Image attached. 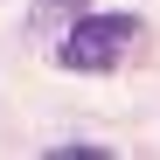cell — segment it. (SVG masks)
Returning a JSON list of instances; mask_svg holds the SVG:
<instances>
[{
  "instance_id": "3957f363",
  "label": "cell",
  "mask_w": 160,
  "mask_h": 160,
  "mask_svg": "<svg viewBox=\"0 0 160 160\" xmlns=\"http://www.w3.org/2000/svg\"><path fill=\"white\" fill-rule=\"evenodd\" d=\"M49 160H112V153H104V146H56Z\"/></svg>"
},
{
  "instance_id": "6da1fadb",
  "label": "cell",
  "mask_w": 160,
  "mask_h": 160,
  "mask_svg": "<svg viewBox=\"0 0 160 160\" xmlns=\"http://www.w3.org/2000/svg\"><path fill=\"white\" fill-rule=\"evenodd\" d=\"M132 35H139L132 14H77L70 28L56 35V63H63V70L104 77V70H118V56L132 49Z\"/></svg>"
},
{
  "instance_id": "7a4b0ae2",
  "label": "cell",
  "mask_w": 160,
  "mask_h": 160,
  "mask_svg": "<svg viewBox=\"0 0 160 160\" xmlns=\"http://www.w3.org/2000/svg\"><path fill=\"white\" fill-rule=\"evenodd\" d=\"M84 7H91V0H35V7H28V21H35L42 35H63V28H70Z\"/></svg>"
}]
</instances>
